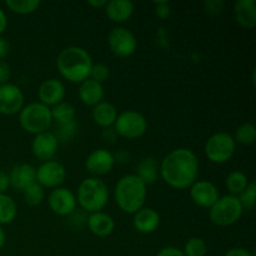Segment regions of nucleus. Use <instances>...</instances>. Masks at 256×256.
Instances as JSON below:
<instances>
[{
	"label": "nucleus",
	"mask_w": 256,
	"mask_h": 256,
	"mask_svg": "<svg viewBox=\"0 0 256 256\" xmlns=\"http://www.w3.org/2000/svg\"><path fill=\"white\" fill-rule=\"evenodd\" d=\"M159 175L170 188L189 189L198 180L199 159L192 150L178 148L162 158L159 164Z\"/></svg>",
	"instance_id": "nucleus-1"
},
{
	"label": "nucleus",
	"mask_w": 256,
	"mask_h": 256,
	"mask_svg": "<svg viewBox=\"0 0 256 256\" xmlns=\"http://www.w3.org/2000/svg\"><path fill=\"white\" fill-rule=\"evenodd\" d=\"M92 64L94 62L89 52L84 48L76 45L62 49L56 58L59 74L74 84H80L89 78Z\"/></svg>",
	"instance_id": "nucleus-2"
},
{
	"label": "nucleus",
	"mask_w": 256,
	"mask_h": 256,
	"mask_svg": "<svg viewBox=\"0 0 256 256\" xmlns=\"http://www.w3.org/2000/svg\"><path fill=\"white\" fill-rule=\"evenodd\" d=\"M146 185L135 174L124 175L118 180L114 189L115 202L122 212L134 215L145 206Z\"/></svg>",
	"instance_id": "nucleus-3"
},
{
	"label": "nucleus",
	"mask_w": 256,
	"mask_h": 256,
	"mask_svg": "<svg viewBox=\"0 0 256 256\" xmlns=\"http://www.w3.org/2000/svg\"><path fill=\"white\" fill-rule=\"evenodd\" d=\"M76 202L84 212H102L109 202V188L100 178H86L79 184L76 190Z\"/></svg>",
	"instance_id": "nucleus-4"
},
{
	"label": "nucleus",
	"mask_w": 256,
	"mask_h": 256,
	"mask_svg": "<svg viewBox=\"0 0 256 256\" xmlns=\"http://www.w3.org/2000/svg\"><path fill=\"white\" fill-rule=\"evenodd\" d=\"M52 112L50 108L40 102H30L24 105L19 112V124L26 132L32 135L48 132L52 125Z\"/></svg>",
	"instance_id": "nucleus-5"
},
{
	"label": "nucleus",
	"mask_w": 256,
	"mask_h": 256,
	"mask_svg": "<svg viewBox=\"0 0 256 256\" xmlns=\"http://www.w3.org/2000/svg\"><path fill=\"white\" fill-rule=\"evenodd\" d=\"M242 204L238 196L234 195H224L218 199V202L209 209L210 222L219 228L232 226L236 224L242 216Z\"/></svg>",
	"instance_id": "nucleus-6"
},
{
	"label": "nucleus",
	"mask_w": 256,
	"mask_h": 256,
	"mask_svg": "<svg viewBox=\"0 0 256 256\" xmlns=\"http://www.w3.org/2000/svg\"><path fill=\"white\" fill-rule=\"evenodd\" d=\"M236 142L232 134L225 132H214L205 142L204 152L208 160L214 164H225L235 154Z\"/></svg>",
	"instance_id": "nucleus-7"
},
{
	"label": "nucleus",
	"mask_w": 256,
	"mask_h": 256,
	"mask_svg": "<svg viewBox=\"0 0 256 256\" xmlns=\"http://www.w3.org/2000/svg\"><path fill=\"white\" fill-rule=\"evenodd\" d=\"M118 136L128 140L139 139L144 136L148 130V120L136 110H125L120 112L114 124Z\"/></svg>",
	"instance_id": "nucleus-8"
},
{
	"label": "nucleus",
	"mask_w": 256,
	"mask_h": 256,
	"mask_svg": "<svg viewBox=\"0 0 256 256\" xmlns=\"http://www.w3.org/2000/svg\"><path fill=\"white\" fill-rule=\"evenodd\" d=\"M108 45L116 56L129 58L136 52L138 40L130 29L125 26H115L108 35Z\"/></svg>",
	"instance_id": "nucleus-9"
},
{
	"label": "nucleus",
	"mask_w": 256,
	"mask_h": 256,
	"mask_svg": "<svg viewBox=\"0 0 256 256\" xmlns=\"http://www.w3.org/2000/svg\"><path fill=\"white\" fill-rule=\"evenodd\" d=\"M66 179V169L56 160L44 162L36 168V182L44 189H56Z\"/></svg>",
	"instance_id": "nucleus-10"
},
{
	"label": "nucleus",
	"mask_w": 256,
	"mask_h": 256,
	"mask_svg": "<svg viewBox=\"0 0 256 256\" xmlns=\"http://www.w3.org/2000/svg\"><path fill=\"white\" fill-rule=\"evenodd\" d=\"M50 210L58 216H70L76 210V196L69 188L52 189L48 196Z\"/></svg>",
	"instance_id": "nucleus-11"
},
{
	"label": "nucleus",
	"mask_w": 256,
	"mask_h": 256,
	"mask_svg": "<svg viewBox=\"0 0 256 256\" xmlns=\"http://www.w3.org/2000/svg\"><path fill=\"white\" fill-rule=\"evenodd\" d=\"M24 92L18 85L8 82L0 85V114L12 116L24 108Z\"/></svg>",
	"instance_id": "nucleus-12"
},
{
	"label": "nucleus",
	"mask_w": 256,
	"mask_h": 256,
	"mask_svg": "<svg viewBox=\"0 0 256 256\" xmlns=\"http://www.w3.org/2000/svg\"><path fill=\"white\" fill-rule=\"evenodd\" d=\"M114 165V154L104 148L92 150L85 160V169L90 175H92V178L108 175L112 170Z\"/></svg>",
	"instance_id": "nucleus-13"
},
{
	"label": "nucleus",
	"mask_w": 256,
	"mask_h": 256,
	"mask_svg": "<svg viewBox=\"0 0 256 256\" xmlns=\"http://www.w3.org/2000/svg\"><path fill=\"white\" fill-rule=\"evenodd\" d=\"M189 189L192 202L202 209H210L220 198L216 185L208 180H196Z\"/></svg>",
	"instance_id": "nucleus-14"
},
{
	"label": "nucleus",
	"mask_w": 256,
	"mask_h": 256,
	"mask_svg": "<svg viewBox=\"0 0 256 256\" xmlns=\"http://www.w3.org/2000/svg\"><path fill=\"white\" fill-rule=\"evenodd\" d=\"M58 149H59V142L54 132L48 130L34 135L32 142V152L36 159L42 160V162L52 160Z\"/></svg>",
	"instance_id": "nucleus-15"
},
{
	"label": "nucleus",
	"mask_w": 256,
	"mask_h": 256,
	"mask_svg": "<svg viewBox=\"0 0 256 256\" xmlns=\"http://www.w3.org/2000/svg\"><path fill=\"white\" fill-rule=\"evenodd\" d=\"M65 95H66L65 85L62 84V82L55 79V78L44 80L40 84L39 90H38L39 102L49 108H52L59 102H64Z\"/></svg>",
	"instance_id": "nucleus-16"
},
{
	"label": "nucleus",
	"mask_w": 256,
	"mask_h": 256,
	"mask_svg": "<svg viewBox=\"0 0 256 256\" xmlns=\"http://www.w3.org/2000/svg\"><path fill=\"white\" fill-rule=\"evenodd\" d=\"M8 175H9L10 186L22 192L30 185L36 182V169L28 162H22L12 166Z\"/></svg>",
	"instance_id": "nucleus-17"
},
{
	"label": "nucleus",
	"mask_w": 256,
	"mask_h": 256,
	"mask_svg": "<svg viewBox=\"0 0 256 256\" xmlns=\"http://www.w3.org/2000/svg\"><path fill=\"white\" fill-rule=\"evenodd\" d=\"M160 225V215L152 208L144 206L132 218V228L140 234H152Z\"/></svg>",
	"instance_id": "nucleus-18"
},
{
	"label": "nucleus",
	"mask_w": 256,
	"mask_h": 256,
	"mask_svg": "<svg viewBox=\"0 0 256 256\" xmlns=\"http://www.w3.org/2000/svg\"><path fill=\"white\" fill-rule=\"evenodd\" d=\"M104 10L110 22L122 24L132 16L135 6L134 2L130 0H109Z\"/></svg>",
	"instance_id": "nucleus-19"
},
{
	"label": "nucleus",
	"mask_w": 256,
	"mask_h": 256,
	"mask_svg": "<svg viewBox=\"0 0 256 256\" xmlns=\"http://www.w3.org/2000/svg\"><path fill=\"white\" fill-rule=\"evenodd\" d=\"M86 225L92 234L98 238H106L115 230V222L109 214L104 212H96L89 214Z\"/></svg>",
	"instance_id": "nucleus-20"
},
{
	"label": "nucleus",
	"mask_w": 256,
	"mask_h": 256,
	"mask_svg": "<svg viewBox=\"0 0 256 256\" xmlns=\"http://www.w3.org/2000/svg\"><path fill=\"white\" fill-rule=\"evenodd\" d=\"M79 99L86 106H95L104 100V86L100 82L88 78L79 85Z\"/></svg>",
	"instance_id": "nucleus-21"
},
{
	"label": "nucleus",
	"mask_w": 256,
	"mask_h": 256,
	"mask_svg": "<svg viewBox=\"0 0 256 256\" xmlns=\"http://www.w3.org/2000/svg\"><path fill=\"white\" fill-rule=\"evenodd\" d=\"M234 18L240 26L254 29L256 26L255 0H238L234 4Z\"/></svg>",
	"instance_id": "nucleus-22"
},
{
	"label": "nucleus",
	"mask_w": 256,
	"mask_h": 256,
	"mask_svg": "<svg viewBox=\"0 0 256 256\" xmlns=\"http://www.w3.org/2000/svg\"><path fill=\"white\" fill-rule=\"evenodd\" d=\"M118 115H119V112H118L116 106L112 104V102H105V100H102V102L92 106V120L102 129L114 126Z\"/></svg>",
	"instance_id": "nucleus-23"
},
{
	"label": "nucleus",
	"mask_w": 256,
	"mask_h": 256,
	"mask_svg": "<svg viewBox=\"0 0 256 256\" xmlns=\"http://www.w3.org/2000/svg\"><path fill=\"white\" fill-rule=\"evenodd\" d=\"M135 175L146 186L154 184L159 178V162L152 156L142 158L135 168Z\"/></svg>",
	"instance_id": "nucleus-24"
},
{
	"label": "nucleus",
	"mask_w": 256,
	"mask_h": 256,
	"mask_svg": "<svg viewBox=\"0 0 256 256\" xmlns=\"http://www.w3.org/2000/svg\"><path fill=\"white\" fill-rule=\"evenodd\" d=\"M249 179H248V175L245 174L242 170H234V172H230L226 176L225 180V186L229 190L230 195H234V196H239L246 186L249 185Z\"/></svg>",
	"instance_id": "nucleus-25"
},
{
	"label": "nucleus",
	"mask_w": 256,
	"mask_h": 256,
	"mask_svg": "<svg viewBox=\"0 0 256 256\" xmlns=\"http://www.w3.org/2000/svg\"><path fill=\"white\" fill-rule=\"evenodd\" d=\"M50 112H52V122H56L58 125L74 122L75 115H76L74 105L68 102H62L55 106L50 108Z\"/></svg>",
	"instance_id": "nucleus-26"
},
{
	"label": "nucleus",
	"mask_w": 256,
	"mask_h": 256,
	"mask_svg": "<svg viewBox=\"0 0 256 256\" xmlns=\"http://www.w3.org/2000/svg\"><path fill=\"white\" fill-rule=\"evenodd\" d=\"M18 214L16 202L8 194H0V225L10 224Z\"/></svg>",
	"instance_id": "nucleus-27"
},
{
	"label": "nucleus",
	"mask_w": 256,
	"mask_h": 256,
	"mask_svg": "<svg viewBox=\"0 0 256 256\" xmlns=\"http://www.w3.org/2000/svg\"><path fill=\"white\" fill-rule=\"evenodd\" d=\"M5 5L14 14L29 15L39 9L42 2L40 0H6Z\"/></svg>",
	"instance_id": "nucleus-28"
},
{
	"label": "nucleus",
	"mask_w": 256,
	"mask_h": 256,
	"mask_svg": "<svg viewBox=\"0 0 256 256\" xmlns=\"http://www.w3.org/2000/svg\"><path fill=\"white\" fill-rule=\"evenodd\" d=\"M235 142L242 145H252L256 140V128L252 122H244L236 128L234 134Z\"/></svg>",
	"instance_id": "nucleus-29"
},
{
	"label": "nucleus",
	"mask_w": 256,
	"mask_h": 256,
	"mask_svg": "<svg viewBox=\"0 0 256 256\" xmlns=\"http://www.w3.org/2000/svg\"><path fill=\"white\" fill-rule=\"evenodd\" d=\"M22 198L29 206H39L45 199V189L38 182H34L22 192Z\"/></svg>",
	"instance_id": "nucleus-30"
},
{
	"label": "nucleus",
	"mask_w": 256,
	"mask_h": 256,
	"mask_svg": "<svg viewBox=\"0 0 256 256\" xmlns=\"http://www.w3.org/2000/svg\"><path fill=\"white\" fill-rule=\"evenodd\" d=\"M182 252L185 256H206L208 244L202 238L192 236L186 240Z\"/></svg>",
	"instance_id": "nucleus-31"
},
{
	"label": "nucleus",
	"mask_w": 256,
	"mask_h": 256,
	"mask_svg": "<svg viewBox=\"0 0 256 256\" xmlns=\"http://www.w3.org/2000/svg\"><path fill=\"white\" fill-rule=\"evenodd\" d=\"M240 204L244 210H254L256 205V184L255 182H250L246 189L238 196Z\"/></svg>",
	"instance_id": "nucleus-32"
},
{
	"label": "nucleus",
	"mask_w": 256,
	"mask_h": 256,
	"mask_svg": "<svg viewBox=\"0 0 256 256\" xmlns=\"http://www.w3.org/2000/svg\"><path fill=\"white\" fill-rule=\"evenodd\" d=\"M56 136L58 142H70L75 138L78 134V122L76 120L74 122H66V124H62L58 128V132H54Z\"/></svg>",
	"instance_id": "nucleus-33"
},
{
	"label": "nucleus",
	"mask_w": 256,
	"mask_h": 256,
	"mask_svg": "<svg viewBox=\"0 0 256 256\" xmlns=\"http://www.w3.org/2000/svg\"><path fill=\"white\" fill-rule=\"evenodd\" d=\"M90 79L95 80V82H105L106 80H109L110 78V69L106 64H102V62H96V64H92V70H90Z\"/></svg>",
	"instance_id": "nucleus-34"
},
{
	"label": "nucleus",
	"mask_w": 256,
	"mask_h": 256,
	"mask_svg": "<svg viewBox=\"0 0 256 256\" xmlns=\"http://www.w3.org/2000/svg\"><path fill=\"white\" fill-rule=\"evenodd\" d=\"M155 14L159 19L166 20L170 18V14H172V8H170V4L168 2H155Z\"/></svg>",
	"instance_id": "nucleus-35"
},
{
	"label": "nucleus",
	"mask_w": 256,
	"mask_h": 256,
	"mask_svg": "<svg viewBox=\"0 0 256 256\" xmlns=\"http://www.w3.org/2000/svg\"><path fill=\"white\" fill-rule=\"evenodd\" d=\"M224 5V2H222V0H208V2H204L205 10L212 15L220 14Z\"/></svg>",
	"instance_id": "nucleus-36"
},
{
	"label": "nucleus",
	"mask_w": 256,
	"mask_h": 256,
	"mask_svg": "<svg viewBox=\"0 0 256 256\" xmlns=\"http://www.w3.org/2000/svg\"><path fill=\"white\" fill-rule=\"evenodd\" d=\"M12 78V68L5 60H0V85L8 84Z\"/></svg>",
	"instance_id": "nucleus-37"
},
{
	"label": "nucleus",
	"mask_w": 256,
	"mask_h": 256,
	"mask_svg": "<svg viewBox=\"0 0 256 256\" xmlns=\"http://www.w3.org/2000/svg\"><path fill=\"white\" fill-rule=\"evenodd\" d=\"M114 160L115 164H129L130 160H132V155L128 150L125 149H120L118 150L114 154Z\"/></svg>",
	"instance_id": "nucleus-38"
},
{
	"label": "nucleus",
	"mask_w": 256,
	"mask_h": 256,
	"mask_svg": "<svg viewBox=\"0 0 256 256\" xmlns=\"http://www.w3.org/2000/svg\"><path fill=\"white\" fill-rule=\"evenodd\" d=\"M156 256H185L182 249L176 246H165L159 250Z\"/></svg>",
	"instance_id": "nucleus-39"
},
{
	"label": "nucleus",
	"mask_w": 256,
	"mask_h": 256,
	"mask_svg": "<svg viewBox=\"0 0 256 256\" xmlns=\"http://www.w3.org/2000/svg\"><path fill=\"white\" fill-rule=\"evenodd\" d=\"M102 139L104 140L105 142H108V144H112V142H115V140L118 139V134H116V132H115L114 126L102 129Z\"/></svg>",
	"instance_id": "nucleus-40"
},
{
	"label": "nucleus",
	"mask_w": 256,
	"mask_h": 256,
	"mask_svg": "<svg viewBox=\"0 0 256 256\" xmlns=\"http://www.w3.org/2000/svg\"><path fill=\"white\" fill-rule=\"evenodd\" d=\"M224 256H254L252 252H250L249 250L245 249V248H232V249L228 250L225 252Z\"/></svg>",
	"instance_id": "nucleus-41"
},
{
	"label": "nucleus",
	"mask_w": 256,
	"mask_h": 256,
	"mask_svg": "<svg viewBox=\"0 0 256 256\" xmlns=\"http://www.w3.org/2000/svg\"><path fill=\"white\" fill-rule=\"evenodd\" d=\"M10 54V42L4 36H0V60H4Z\"/></svg>",
	"instance_id": "nucleus-42"
},
{
	"label": "nucleus",
	"mask_w": 256,
	"mask_h": 256,
	"mask_svg": "<svg viewBox=\"0 0 256 256\" xmlns=\"http://www.w3.org/2000/svg\"><path fill=\"white\" fill-rule=\"evenodd\" d=\"M10 188L9 175L0 170V194H6V190Z\"/></svg>",
	"instance_id": "nucleus-43"
},
{
	"label": "nucleus",
	"mask_w": 256,
	"mask_h": 256,
	"mask_svg": "<svg viewBox=\"0 0 256 256\" xmlns=\"http://www.w3.org/2000/svg\"><path fill=\"white\" fill-rule=\"evenodd\" d=\"M8 28V18H6V14H5L4 10L0 8V36L2 35V32L6 30Z\"/></svg>",
	"instance_id": "nucleus-44"
},
{
	"label": "nucleus",
	"mask_w": 256,
	"mask_h": 256,
	"mask_svg": "<svg viewBox=\"0 0 256 256\" xmlns=\"http://www.w3.org/2000/svg\"><path fill=\"white\" fill-rule=\"evenodd\" d=\"M88 5L95 8V9H104L105 5H106V0H89Z\"/></svg>",
	"instance_id": "nucleus-45"
},
{
	"label": "nucleus",
	"mask_w": 256,
	"mask_h": 256,
	"mask_svg": "<svg viewBox=\"0 0 256 256\" xmlns=\"http://www.w3.org/2000/svg\"><path fill=\"white\" fill-rule=\"evenodd\" d=\"M5 242H6V235H5V232L4 229H2V226L0 225V250H2V246L5 245Z\"/></svg>",
	"instance_id": "nucleus-46"
}]
</instances>
